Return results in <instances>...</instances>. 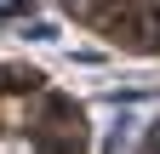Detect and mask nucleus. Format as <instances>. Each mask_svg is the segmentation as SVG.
<instances>
[{
	"mask_svg": "<svg viewBox=\"0 0 160 154\" xmlns=\"http://www.w3.org/2000/svg\"><path fill=\"white\" fill-rule=\"evenodd\" d=\"M63 12L120 51L160 57V0H63Z\"/></svg>",
	"mask_w": 160,
	"mask_h": 154,
	"instance_id": "f257e3e1",
	"label": "nucleus"
}]
</instances>
